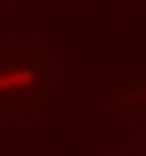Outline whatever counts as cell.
<instances>
[{
    "label": "cell",
    "mask_w": 146,
    "mask_h": 156,
    "mask_svg": "<svg viewBox=\"0 0 146 156\" xmlns=\"http://www.w3.org/2000/svg\"><path fill=\"white\" fill-rule=\"evenodd\" d=\"M46 82L43 62L36 56H7L0 60V100L23 99Z\"/></svg>",
    "instance_id": "cell-1"
}]
</instances>
